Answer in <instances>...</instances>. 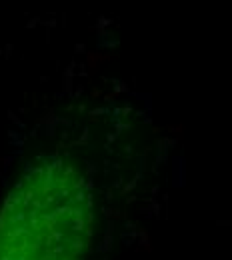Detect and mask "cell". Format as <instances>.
I'll return each mask as SVG.
<instances>
[{"label": "cell", "instance_id": "obj_1", "mask_svg": "<svg viewBox=\"0 0 232 260\" xmlns=\"http://www.w3.org/2000/svg\"><path fill=\"white\" fill-rule=\"evenodd\" d=\"M94 204L86 176L64 158L28 166L0 206V260H84Z\"/></svg>", "mask_w": 232, "mask_h": 260}]
</instances>
